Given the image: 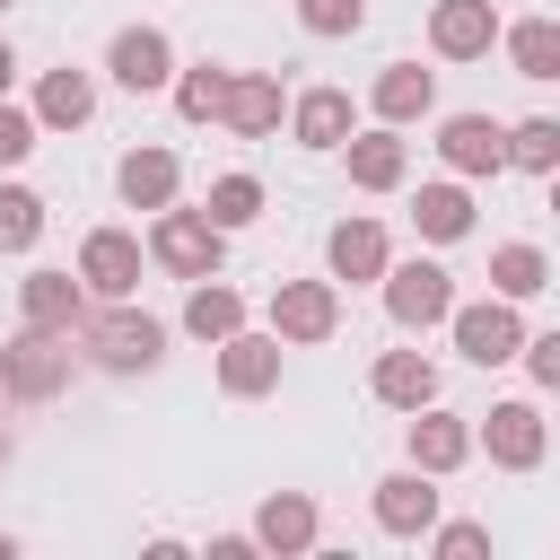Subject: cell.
I'll return each mask as SVG.
<instances>
[{
    "mask_svg": "<svg viewBox=\"0 0 560 560\" xmlns=\"http://www.w3.org/2000/svg\"><path fill=\"white\" fill-rule=\"evenodd\" d=\"M114 192H122V210H166L184 192V158L158 149V140H140V149L114 158Z\"/></svg>",
    "mask_w": 560,
    "mask_h": 560,
    "instance_id": "obj_17",
    "label": "cell"
},
{
    "mask_svg": "<svg viewBox=\"0 0 560 560\" xmlns=\"http://www.w3.org/2000/svg\"><path fill=\"white\" fill-rule=\"evenodd\" d=\"M341 166H350L359 192H402V175H411V140H402L394 122H368V131L341 140Z\"/></svg>",
    "mask_w": 560,
    "mask_h": 560,
    "instance_id": "obj_16",
    "label": "cell"
},
{
    "mask_svg": "<svg viewBox=\"0 0 560 560\" xmlns=\"http://www.w3.org/2000/svg\"><path fill=\"white\" fill-rule=\"evenodd\" d=\"M140 262H149V245L131 228H88L79 236V289L88 298H140Z\"/></svg>",
    "mask_w": 560,
    "mask_h": 560,
    "instance_id": "obj_8",
    "label": "cell"
},
{
    "mask_svg": "<svg viewBox=\"0 0 560 560\" xmlns=\"http://www.w3.org/2000/svg\"><path fill=\"white\" fill-rule=\"evenodd\" d=\"M411 429H402V464H420V472H464L472 464V420L464 411H438V402H420V411H402Z\"/></svg>",
    "mask_w": 560,
    "mask_h": 560,
    "instance_id": "obj_11",
    "label": "cell"
},
{
    "mask_svg": "<svg viewBox=\"0 0 560 560\" xmlns=\"http://www.w3.org/2000/svg\"><path fill=\"white\" fill-rule=\"evenodd\" d=\"M446 332H455V350L472 359V368H508L516 359V341H525V315L508 306V298H481V306H446Z\"/></svg>",
    "mask_w": 560,
    "mask_h": 560,
    "instance_id": "obj_9",
    "label": "cell"
},
{
    "mask_svg": "<svg viewBox=\"0 0 560 560\" xmlns=\"http://www.w3.org/2000/svg\"><path fill=\"white\" fill-rule=\"evenodd\" d=\"M9 455H18V438H9V429H0V472H9Z\"/></svg>",
    "mask_w": 560,
    "mask_h": 560,
    "instance_id": "obj_38",
    "label": "cell"
},
{
    "mask_svg": "<svg viewBox=\"0 0 560 560\" xmlns=\"http://www.w3.org/2000/svg\"><path fill=\"white\" fill-rule=\"evenodd\" d=\"M499 9L490 0H429V52L438 61H490Z\"/></svg>",
    "mask_w": 560,
    "mask_h": 560,
    "instance_id": "obj_15",
    "label": "cell"
},
{
    "mask_svg": "<svg viewBox=\"0 0 560 560\" xmlns=\"http://www.w3.org/2000/svg\"><path fill=\"white\" fill-rule=\"evenodd\" d=\"M411 228H420L429 245H464V236H472V192H464V175L420 184V192H411Z\"/></svg>",
    "mask_w": 560,
    "mask_h": 560,
    "instance_id": "obj_25",
    "label": "cell"
},
{
    "mask_svg": "<svg viewBox=\"0 0 560 560\" xmlns=\"http://www.w3.org/2000/svg\"><path fill=\"white\" fill-rule=\"evenodd\" d=\"M201 219H210V228H228V236H236V228H254V219H262V175H245V166H236V175H219V184H210V201H201Z\"/></svg>",
    "mask_w": 560,
    "mask_h": 560,
    "instance_id": "obj_31",
    "label": "cell"
},
{
    "mask_svg": "<svg viewBox=\"0 0 560 560\" xmlns=\"http://www.w3.org/2000/svg\"><path fill=\"white\" fill-rule=\"evenodd\" d=\"M350 131H359L350 88H298V96H289V140H298V149H341Z\"/></svg>",
    "mask_w": 560,
    "mask_h": 560,
    "instance_id": "obj_22",
    "label": "cell"
},
{
    "mask_svg": "<svg viewBox=\"0 0 560 560\" xmlns=\"http://www.w3.org/2000/svg\"><path fill=\"white\" fill-rule=\"evenodd\" d=\"M79 359L88 368H105V376H149L158 359H166V324L158 315H140L131 298H96L88 315H79Z\"/></svg>",
    "mask_w": 560,
    "mask_h": 560,
    "instance_id": "obj_1",
    "label": "cell"
},
{
    "mask_svg": "<svg viewBox=\"0 0 560 560\" xmlns=\"http://www.w3.org/2000/svg\"><path fill=\"white\" fill-rule=\"evenodd\" d=\"M376 289H385V315H394L402 332H429V324H446V306H455V271H446V262H429V254L385 262V271H376Z\"/></svg>",
    "mask_w": 560,
    "mask_h": 560,
    "instance_id": "obj_5",
    "label": "cell"
},
{
    "mask_svg": "<svg viewBox=\"0 0 560 560\" xmlns=\"http://www.w3.org/2000/svg\"><path fill=\"white\" fill-rule=\"evenodd\" d=\"M0 9H18V0H0Z\"/></svg>",
    "mask_w": 560,
    "mask_h": 560,
    "instance_id": "obj_40",
    "label": "cell"
},
{
    "mask_svg": "<svg viewBox=\"0 0 560 560\" xmlns=\"http://www.w3.org/2000/svg\"><path fill=\"white\" fill-rule=\"evenodd\" d=\"M262 315H271L280 350H315V341L341 332V280H280Z\"/></svg>",
    "mask_w": 560,
    "mask_h": 560,
    "instance_id": "obj_6",
    "label": "cell"
},
{
    "mask_svg": "<svg viewBox=\"0 0 560 560\" xmlns=\"http://www.w3.org/2000/svg\"><path fill=\"white\" fill-rule=\"evenodd\" d=\"M368 394H376L385 411H420V402H438V359H429V350H385V359L368 368Z\"/></svg>",
    "mask_w": 560,
    "mask_h": 560,
    "instance_id": "obj_24",
    "label": "cell"
},
{
    "mask_svg": "<svg viewBox=\"0 0 560 560\" xmlns=\"http://www.w3.org/2000/svg\"><path fill=\"white\" fill-rule=\"evenodd\" d=\"M280 114H289V96H280V79H271V70H236V79H228V96H219V122H228L236 140H271V131H280Z\"/></svg>",
    "mask_w": 560,
    "mask_h": 560,
    "instance_id": "obj_21",
    "label": "cell"
},
{
    "mask_svg": "<svg viewBox=\"0 0 560 560\" xmlns=\"http://www.w3.org/2000/svg\"><path fill=\"white\" fill-rule=\"evenodd\" d=\"M516 359H525V376H534L542 394L560 385V332H525V341H516Z\"/></svg>",
    "mask_w": 560,
    "mask_h": 560,
    "instance_id": "obj_36",
    "label": "cell"
},
{
    "mask_svg": "<svg viewBox=\"0 0 560 560\" xmlns=\"http://www.w3.org/2000/svg\"><path fill=\"white\" fill-rule=\"evenodd\" d=\"M385 262H394L385 219H368V210H359V219H332V236H324V280H350V289H359V280H376Z\"/></svg>",
    "mask_w": 560,
    "mask_h": 560,
    "instance_id": "obj_18",
    "label": "cell"
},
{
    "mask_svg": "<svg viewBox=\"0 0 560 560\" xmlns=\"http://www.w3.org/2000/svg\"><path fill=\"white\" fill-rule=\"evenodd\" d=\"M508 166H516V175H560V122H551V114L508 122Z\"/></svg>",
    "mask_w": 560,
    "mask_h": 560,
    "instance_id": "obj_30",
    "label": "cell"
},
{
    "mask_svg": "<svg viewBox=\"0 0 560 560\" xmlns=\"http://www.w3.org/2000/svg\"><path fill=\"white\" fill-rule=\"evenodd\" d=\"M96 298L79 289V271H26L18 280V324H44V332H79V315H88Z\"/></svg>",
    "mask_w": 560,
    "mask_h": 560,
    "instance_id": "obj_23",
    "label": "cell"
},
{
    "mask_svg": "<svg viewBox=\"0 0 560 560\" xmlns=\"http://www.w3.org/2000/svg\"><path fill=\"white\" fill-rule=\"evenodd\" d=\"M254 551H280V560H298V551H315L324 542V508L306 499V490H271L262 508H254Z\"/></svg>",
    "mask_w": 560,
    "mask_h": 560,
    "instance_id": "obj_14",
    "label": "cell"
},
{
    "mask_svg": "<svg viewBox=\"0 0 560 560\" xmlns=\"http://www.w3.org/2000/svg\"><path fill=\"white\" fill-rule=\"evenodd\" d=\"M228 79H236L228 61H184V70L166 79V96H175V114H184V122H219V96H228Z\"/></svg>",
    "mask_w": 560,
    "mask_h": 560,
    "instance_id": "obj_29",
    "label": "cell"
},
{
    "mask_svg": "<svg viewBox=\"0 0 560 560\" xmlns=\"http://www.w3.org/2000/svg\"><path fill=\"white\" fill-rule=\"evenodd\" d=\"M35 140H44V122H35L26 105H9V96H0V175H9V166H26V158H35Z\"/></svg>",
    "mask_w": 560,
    "mask_h": 560,
    "instance_id": "obj_34",
    "label": "cell"
},
{
    "mask_svg": "<svg viewBox=\"0 0 560 560\" xmlns=\"http://www.w3.org/2000/svg\"><path fill=\"white\" fill-rule=\"evenodd\" d=\"M18 88V52H9V35H0V96Z\"/></svg>",
    "mask_w": 560,
    "mask_h": 560,
    "instance_id": "obj_37",
    "label": "cell"
},
{
    "mask_svg": "<svg viewBox=\"0 0 560 560\" xmlns=\"http://www.w3.org/2000/svg\"><path fill=\"white\" fill-rule=\"evenodd\" d=\"M376 534H394V542H420L429 525H438V472H420V464H402V472H385L376 481Z\"/></svg>",
    "mask_w": 560,
    "mask_h": 560,
    "instance_id": "obj_12",
    "label": "cell"
},
{
    "mask_svg": "<svg viewBox=\"0 0 560 560\" xmlns=\"http://www.w3.org/2000/svg\"><path fill=\"white\" fill-rule=\"evenodd\" d=\"M472 455H490L499 472H534V464L551 455V420H542V402H534V394L490 402V411L472 420Z\"/></svg>",
    "mask_w": 560,
    "mask_h": 560,
    "instance_id": "obj_4",
    "label": "cell"
},
{
    "mask_svg": "<svg viewBox=\"0 0 560 560\" xmlns=\"http://www.w3.org/2000/svg\"><path fill=\"white\" fill-rule=\"evenodd\" d=\"M499 44H508V61H516V79H560V18H516V26H499Z\"/></svg>",
    "mask_w": 560,
    "mask_h": 560,
    "instance_id": "obj_28",
    "label": "cell"
},
{
    "mask_svg": "<svg viewBox=\"0 0 560 560\" xmlns=\"http://www.w3.org/2000/svg\"><path fill=\"white\" fill-rule=\"evenodd\" d=\"M44 131H88L96 122V70H79V61H61V70H44L35 79V105H26Z\"/></svg>",
    "mask_w": 560,
    "mask_h": 560,
    "instance_id": "obj_20",
    "label": "cell"
},
{
    "mask_svg": "<svg viewBox=\"0 0 560 560\" xmlns=\"http://www.w3.org/2000/svg\"><path fill=\"white\" fill-rule=\"evenodd\" d=\"M368 114L376 122H420V114H438V70H420V61H385L376 79H368Z\"/></svg>",
    "mask_w": 560,
    "mask_h": 560,
    "instance_id": "obj_19",
    "label": "cell"
},
{
    "mask_svg": "<svg viewBox=\"0 0 560 560\" xmlns=\"http://www.w3.org/2000/svg\"><path fill=\"white\" fill-rule=\"evenodd\" d=\"M9 551H18V534H0V560H9Z\"/></svg>",
    "mask_w": 560,
    "mask_h": 560,
    "instance_id": "obj_39",
    "label": "cell"
},
{
    "mask_svg": "<svg viewBox=\"0 0 560 560\" xmlns=\"http://www.w3.org/2000/svg\"><path fill=\"white\" fill-rule=\"evenodd\" d=\"M420 542H429L438 560H481V551H490V525H472V516H455V525H429Z\"/></svg>",
    "mask_w": 560,
    "mask_h": 560,
    "instance_id": "obj_35",
    "label": "cell"
},
{
    "mask_svg": "<svg viewBox=\"0 0 560 560\" xmlns=\"http://www.w3.org/2000/svg\"><path fill=\"white\" fill-rule=\"evenodd\" d=\"M298 26L324 35V44H332V35H359V26H368V0H298Z\"/></svg>",
    "mask_w": 560,
    "mask_h": 560,
    "instance_id": "obj_33",
    "label": "cell"
},
{
    "mask_svg": "<svg viewBox=\"0 0 560 560\" xmlns=\"http://www.w3.org/2000/svg\"><path fill=\"white\" fill-rule=\"evenodd\" d=\"M210 350H219V394H228V402H262V394L280 385V332L236 324V332L210 341Z\"/></svg>",
    "mask_w": 560,
    "mask_h": 560,
    "instance_id": "obj_10",
    "label": "cell"
},
{
    "mask_svg": "<svg viewBox=\"0 0 560 560\" xmlns=\"http://www.w3.org/2000/svg\"><path fill=\"white\" fill-rule=\"evenodd\" d=\"M70 368H79V341L70 332L18 324L0 341V402H52V394H70Z\"/></svg>",
    "mask_w": 560,
    "mask_h": 560,
    "instance_id": "obj_2",
    "label": "cell"
},
{
    "mask_svg": "<svg viewBox=\"0 0 560 560\" xmlns=\"http://www.w3.org/2000/svg\"><path fill=\"white\" fill-rule=\"evenodd\" d=\"M236 324H245V298H236L219 271H210V280H184V332H192V341H228Z\"/></svg>",
    "mask_w": 560,
    "mask_h": 560,
    "instance_id": "obj_27",
    "label": "cell"
},
{
    "mask_svg": "<svg viewBox=\"0 0 560 560\" xmlns=\"http://www.w3.org/2000/svg\"><path fill=\"white\" fill-rule=\"evenodd\" d=\"M149 262L166 271V280H210V271H228V228H210L201 210H184V201H166V210H149Z\"/></svg>",
    "mask_w": 560,
    "mask_h": 560,
    "instance_id": "obj_3",
    "label": "cell"
},
{
    "mask_svg": "<svg viewBox=\"0 0 560 560\" xmlns=\"http://www.w3.org/2000/svg\"><path fill=\"white\" fill-rule=\"evenodd\" d=\"M438 158H446V175H464V184L499 175V166H508V122H490V114H446V122H438Z\"/></svg>",
    "mask_w": 560,
    "mask_h": 560,
    "instance_id": "obj_13",
    "label": "cell"
},
{
    "mask_svg": "<svg viewBox=\"0 0 560 560\" xmlns=\"http://www.w3.org/2000/svg\"><path fill=\"white\" fill-rule=\"evenodd\" d=\"M542 289H551V254H542L534 236H508V245H490V298L525 306V298H542Z\"/></svg>",
    "mask_w": 560,
    "mask_h": 560,
    "instance_id": "obj_26",
    "label": "cell"
},
{
    "mask_svg": "<svg viewBox=\"0 0 560 560\" xmlns=\"http://www.w3.org/2000/svg\"><path fill=\"white\" fill-rule=\"evenodd\" d=\"M105 79H114L122 96H166V79H175V44H166V26H114V44H105Z\"/></svg>",
    "mask_w": 560,
    "mask_h": 560,
    "instance_id": "obj_7",
    "label": "cell"
},
{
    "mask_svg": "<svg viewBox=\"0 0 560 560\" xmlns=\"http://www.w3.org/2000/svg\"><path fill=\"white\" fill-rule=\"evenodd\" d=\"M35 236H44V192L0 184V254H35Z\"/></svg>",
    "mask_w": 560,
    "mask_h": 560,
    "instance_id": "obj_32",
    "label": "cell"
}]
</instances>
